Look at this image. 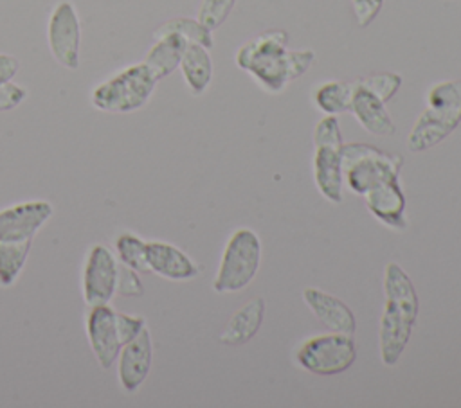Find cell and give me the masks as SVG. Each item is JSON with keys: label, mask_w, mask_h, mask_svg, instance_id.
Returning a JSON list of instances; mask_svg holds the SVG:
<instances>
[{"label": "cell", "mask_w": 461, "mask_h": 408, "mask_svg": "<svg viewBox=\"0 0 461 408\" xmlns=\"http://www.w3.org/2000/svg\"><path fill=\"white\" fill-rule=\"evenodd\" d=\"M234 61L265 92L281 93L288 83L301 77L313 65L315 52L312 49L290 50L286 31L270 29L245 41Z\"/></svg>", "instance_id": "obj_1"}, {"label": "cell", "mask_w": 461, "mask_h": 408, "mask_svg": "<svg viewBox=\"0 0 461 408\" xmlns=\"http://www.w3.org/2000/svg\"><path fill=\"white\" fill-rule=\"evenodd\" d=\"M384 295L385 304L378 329V349L382 363L385 367H394L411 341L420 313L416 288L398 262L385 264Z\"/></svg>", "instance_id": "obj_2"}, {"label": "cell", "mask_w": 461, "mask_h": 408, "mask_svg": "<svg viewBox=\"0 0 461 408\" xmlns=\"http://www.w3.org/2000/svg\"><path fill=\"white\" fill-rule=\"evenodd\" d=\"M344 183L358 196L387 180L400 178L403 158L373 144L349 142L340 147Z\"/></svg>", "instance_id": "obj_3"}, {"label": "cell", "mask_w": 461, "mask_h": 408, "mask_svg": "<svg viewBox=\"0 0 461 408\" xmlns=\"http://www.w3.org/2000/svg\"><path fill=\"white\" fill-rule=\"evenodd\" d=\"M157 83L144 63H135L99 83L90 93V102L106 113H131L149 101Z\"/></svg>", "instance_id": "obj_4"}, {"label": "cell", "mask_w": 461, "mask_h": 408, "mask_svg": "<svg viewBox=\"0 0 461 408\" xmlns=\"http://www.w3.org/2000/svg\"><path fill=\"white\" fill-rule=\"evenodd\" d=\"M259 264V235L247 226L234 230L221 252V259L212 280V289L216 293H236L245 289L258 275Z\"/></svg>", "instance_id": "obj_5"}, {"label": "cell", "mask_w": 461, "mask_h": 408, "mask_svg": "<svg viewBox=\"0 0 461 408\" xmlns=\"http://www.w3.org/2000/svg\"><path fill=\"white\" fill-rule=\"evenodd\" d=\"M357 359L353 334L326 333L306 338L295 350L297 365L317 376H337Z\"/></svg>", "instance_id": "obj_6"}, {"label": "cell", "mask_w": 461, "mask_h": 408, "mask_svg": "<svg viewBox=\"0 0 461 408\" xmlns=\"http://www.w3.org/2000/svg\"><path fill=\"white\" fill-rule=\"evenodd\" d=\"M47 43L52 58L68 70L79 67L81 23L74 4L63 0L54 5L47 23Z\"/></svg>", "instance_id": "obj_7"}, {"label": "cell", "mask_w": 461, "mask_h": 408, "mask_svg": "<svg viewBox=\"0 0 461 408\" xmlns=\"http://www.w3.org/2000/svg\"><path fill=\"white\" fill-rule=\"evenodd\" d=\"M119 259L104 244H94L85 259L81 275L83 300L88 306L110 304L115 295Z\"/></svg>", "instance_id": "obj_8"}, {"label": "cell", "mask_w": 461, "mask_h": 408, "mask_svg": "<svg viewBox=\"0 0 461 408\" xmlns=\"http://www.w3.org/2000/svg\"><path fill=\"white\" fill-rule=\"evenodd\" d=\"M85 331L95 361L108 370L119 356L122 347L117 329V311L110 304L90 306L85 318Z\"/></svg>", "instance_id": "obj_9"}, {"label": "cell", "mask_w": 461, "mask_h": 408, "mask_svg": "<svg viewBox=\"0 0 461 408\" xmlns=\"http://www.w3.org/2000/svg\"><path fill=\"white\" fill-rule=\"evenodd\" d=\"M54 207L45 200H31L0 210V243L25 241L50 219Z\"/></svg>", "instance_id": "obj_10"}, {"label": "cell", "mask_w": 461, "mask_h": 408, "mask_svg": "<svg viewBox=\"0 0 461 408\" xmlns=\"http://www.w3.org/2000/svg\"><path fill=\"white\" fill-rule=\"evenodd\" d=\"M153 363V341L144 327L131 341L124 343L117 356V379L124 392H135L149 376Z\"/></svg>", "instance_id": "obj_11"}, {"label": "cell", "mask_w": 461, "mask_h": 408, "mask_svg": "<svg viewBox=\"0 0 461 408\" xmlns=\"http://www.w3.org/2000/svg\"><path fill=\"white\" fill-rule=\"evenodd\" d=\"M367 210L387 228L403 232L407 228L405 219V194L400 185V178L382 182L367 191L364 196Z\"/></svg>", "instance_id": "obj_12"}, {"label": "cell", "mask_w": 461, "mask_h": 408, "mask_svg": "<svg viewBox=\"0 0 461 408\" xmlns=\"http://www.w3.org/2000/svg\"><path fill=\"white\" fill-rule=\"evenodd\" d=\"M146 261L151 273L167 280H191L200 273L198 264L184 250L166 241H148Z\"/></svg>", "instance_id": "obj_13"}, {"label": "cell", "mask_w": 461, "mask_h": 408, "mask_svg": "<svg viewBox=\"0 0 461 408\" xmlns=\"http://www.w3.org/2000/svg\"><path fill=\"white\" fill-rule=\"evenodd\" d=\"M342 144H313V182L321 196L331 203L342 201Z\"/></svg>", "instance_id": "obj_14"}, {"label": "cell", "mask_w": 461, "mask_h": 408, "mask_svg": "<svg viewBox=\"0 0 461 408\" xmlns=\"http://www.w3.org/2000/svg\"><path fill=\"white\" fill-rule=\"evenodd\" d=\"M303 300L326 329L333 333L355 334L357 318L348 304H344L339 297L317 288H304Z\"/></svg>", "instance_id": "obj_15"}, {"label": "cell", "mask_w": 461, "mask_h": 408, "mask_svg": "<svg viewBox=\"0 0 461 408\" xmlns=\"http://www.w3.org/2000/svg\"><path fill=\"white\" fill-rule=\"evenodd\" d=\"M349 113L367 133L375 137H391L396 131V126L385 108V102L364 86H360L357 79L353 99L349 104Z\"/></svg>", "instance_id": "obj_16"}, {"label": "cell", "mask_w": 461, "mask_h": 408, "mask_svg": "<svg viewBox=\"0 0 461 408\" xmlns=\"http://www.w3.org/2000/svg\"><path fill=\"white\" fill-rule=\"evenodd\" d=\"M459 122H461L459 117L425 108L416 119L407 137L409 151L421 153L438 146L459 126Z\"/></svg>", "instance_id": "obj_17"}, {"label": "cell", "mask_w": 461, "mask_h": 408, "mask_svg": "<svg viewBox=\"0 0 461 408\" xmlns=\"http://www.w3.org/2000/svg\"><path fill=\"white\" fill-rule=\"evenodd\" d=\"M265 318V300L261 297L252 298L250 302L243 304L227 322L225 329L220 334V341L223 345H243L250 341Z\"/></svg>", "instance_id": "obj_18"}, {"label": "cell", "mask_w": 461, "mask_h": 408, "mask_svg": "<svg viewBox=\"0 0 461 408\" xmlns=\"http://www.w3.org/2000/svg\"><path fill=\"white\" fill-rule=\"evenodd\" d=\"M187 41L180 34H166L155 40V43L148 49L142 63L149 68L155 79L160 81L178 68Z\"/></svg>", "instance_id": "obj_19"}, {"label": "cell", "mask_w": 461, "mask_h": 408, "mask_svg": "<svg viewBox=\"0 0 461 408\" xmlns=\"http://www.w3.org/2000/svg\"><path fill=\"white\" fill-rule=\"evenodd\" d=\"M178 68L193 95L203 93L212 81V59L209 49L202 45L187 43Z\"/></svg>", "instance_id": "obj_20"}, {"label": "cell", "mask_w": 461, "mask_h": 408, "mask_svg": "<svg viewBox=\"0 0 461 408\" xmlns=\"http://www.w3.org/2000/svg\"><path fill=\"white\" fill-rule=\"evenodd\" d=\"M355 92V81H326L313 90V102L324 115H340L349 111Z\"/></svg>", "instance_id": "obj_21"}, {"label": "cell", "mask_w": 461, "mask_h": 408, "mask_svg": "<svg viewBox=\"0 0 461 408\" xmlns=\"http://www.w3.org/2000/svg\"><path fill=\"white\" fill-rule=\"evenodd\" d=\"M32 246V239L25 241H2L0 243V286L9 288L20 277L29 252Z\"/></svg>", "instance_id": "obj_22"}, {"label": "cell", "mask_w": 461, "mask_h": 408, "mask_svg": "<svg viewBox=\"0 0 461 408\" xmlns=\"http://www.w3.org/2000/svg\"><path fill=\"white\" fill-rule=\"evenodd\" d=\"M166 34H180L187 43H196L205 49L212 47V31L203 27L196 18L178 16V18L167 20L155 29L153 40L162 38Z\"/></svg>", "instance_id": "obj_23"}, {"label": "cell", "mask_w": 461, "mask_h": 408, "mask_svg": "<svg viewBox=\"0 0 461 408\" xmlns=\"http://www.w3.org/2000/svg\"><path fill=\"white\" fill-rule=\"evenodd\" d=\"M429 110L461 119V79H448L432 84L425 95Z\"/></svg>", "instance_id": "obj_24"}, {"label": "cell", "mask_w": 461, "mask_h": 408, "mask_svg": "<svg viewBox=\"0 0 461 408\" xmlns=\"http://www.w3.org/2000/svg\"><path fill=\"white\" fill-rule=\"evenodd\" d=\"M146 243L131 232H122L115 239V253L119 262L137 270L139 273H149L146 261Z\"/></svg>", "instance_id": "obj_25"}, {"label": "cell", "mask_w": 461, "mask_h": 408, "mask_svg": "<svg viewBox=\"0 0 461 408\" xmlns=\"http://www.w3.org/2000/svg\"><path fill=\"white\" fill-rule=\"evenodd\" d=\"M360 86L369 90L373 95H376L385 104L396 95V92L402 86V75L396 72H376L369 74L366 77L357 79Z\"/></svg>", "instance_id": "obj_26"}, {"label": "cell", "mask_w": 461, "mask_h": 408, "mask_svg": "<svg viewBox=\"0 0 461 408\" xmlns=\"http://www.w3.org/2000/svg\"><path fill=\"white\" fill-rule=\"evenodd\" d=\"M236 0H200L196 20L209 31L218 29L234 9Z\"/></svg>", "instance_id": "obj_27"}, {"label": "cell", "mask_w": 461, "mask_h": 408, "mask_svg": "<svg viewBox=\"0 0 461 408\" xmlns=\"http://www.w3.org/2000/svg\"><path fill=\"white\" fill-rule=\"evenodd\" d=\"M115 295L126 297V298H139L144 295V286H142V280H140L137 270L119 262Z\"/></svg>", "instance_id": "obj_28"}, {"label": "cell", "mask_w": 461, "mask_h": 408, "mask_svg": "<svg viewBox=\"0 0 461 408\" xmlns=\"http://www.w3.org/2000/svg\"><path fill=\"white\" fill-rule=\"evenodd\" d=\"M385 0H351L353 16L358 27H367L382 11Z\"/></svg>", "instance_id": "obj_29"}, {"label": "cell", "mask_w": 461, "mask_h": 408, "mask_svg": "<svg viewBox=\"0 0 461 408\" xmlns=\"http://www.w3.org/2000/svg\"><path fill=\"white\" fill-rule=\"evenodd\" d=\"M144 327H146V320L142 316L117 313V329H119V338L122 345L131 341Z\"/></svg>", "instance_id": "obj_30"}, {"label": "cell", "mask_w": 461, "mask_h": 408, "mask_svg": "<svg viewBox=\"0 0 461 408\" xmlns=\"http://www.w3.org/2000/svg\"><path fill=\"white\" fill-rule=\"evenodd\" d=\"M27 97V90L13 81L0 84V111H11L22 104Z\"/></svg>", "instance_id": "obj_31"}, {"label": "cell", "mask_w": 461, "mask_h": 408, "mask_svg": "<svg viewBox=\"0 0 461 408\" xmlns=\"http://www.w3.org/2000/svg\"><path fill=\"white\" fill-rule=\"evenodd\" d=\"M20 63L11 54H0V84L13 81V77L18 74Z\"/></svg>", "instance_id": "obj_32"}]
</instances>
